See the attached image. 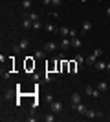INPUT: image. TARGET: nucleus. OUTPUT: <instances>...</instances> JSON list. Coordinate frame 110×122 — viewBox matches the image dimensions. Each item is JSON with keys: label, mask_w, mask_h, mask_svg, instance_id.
Returning a JSON list of instances; mask_svg holds the SVG:
<instances>
[{"label": "nucleus", "mask_w": 110, "mask_h": 122, "mask_svg": "<svg viewBox=\"0 0 110 122\" xmlns=\"http://www.w3.org/2000/svg\"><path fill=\"white\" fill-rule=\"evenodd\" d=\"M70 98H72V106H75V104H79V102H81V95H79L77 91H73Z\"/></svg>", "instance_id": "nucleus-8"}, {"label": "nucleus", "mask_w": 110, "mask_h": 122, "mask_svg": "<svg viewBox=\"0 0 110 122\" xmlns=\"http://www.w3.org/2000/svg\"><path fill=\"white\" fill-rule=\"evenodd\" d=\"M95 62H97V56H95L94 53L86 56V66H92V64H95Z\"/></svg>", "instance_id": "nucleus-10"}, {"label": "nucleus", "mask_w": 110, "mask_h": 122, "mask_svg": "<svg viewBox=\"0 0 110 122\" xmlns=\"http://www.w3.org/2000/svg\"><path fill=\"white\" fill-rule=\"evenodd\" d=\"M106 71H110V62H106Z\"/></svg>", "instance_id": "nucleus-29"}, {"label": "nucleus", "mask_w": 110, "mask_h": 122, "mask_svg": "<svg viewBox=\"0 0 110 122\" xmlns=\"http://www.w3.org/2000/svg\"><path fill=\"white\" fill-rule=\"evenodd\" d=\"M44 29H46L48 33H53V31H55V25H53V24H50V22H48V24H44Z\"/></svg>", "instance_id": "nucleus-19"}, {"label": "nucleus", "mask_w": 110, "mask_h": 122, "mask_svg": "<svg viewBox=\"0 0 110 122\" xmlns=\"http://www.w3.org/2000/svg\"><path fill=\"white\" fill-rule=\"evenodd\" d=\"M72 109H73V111H77L79 115H84V113L88 111V107L84 106L83 102H79V104H75V106H72Z\"/></svg>", "instance_id": "nucleus-1"}, {"label": "nucleus", "mask_w": 110, "mask_h": 122, "mask_svg": "<svg viewBox=\"0 0 110 122\" xmlns=\"http://www.w3.org/2000/svg\"><path fill=\"white\" fill-rule=\"evenodd\" d=\"M95 87H97V89H99L101 93H106V91H108V84H106L105 80H101V82H97V86H95Z\"/></svg>", "instance_id": "nucleus-7"}, {"label": "nucleus", "mask_w": 110, "mask_h": 122, "mask_svg": "<svg viewBox=\"0 0 110 122\" xmlns=\"http://www.w3.org/2000/svg\"><path fill=\"white\" fill-rule=\"evenodd\" d=\"M52 5H57V7L63 5V0H52Z\"/></svg>", "instance_id": "nucleus-25"}, {"label": "nucleus", "mask_w": 110, "mask_h": 122, "mask_svg": "<svg viewBox=\"0 0 110 122\" xmlns=\"http://www.w3.org/2000/svg\"><path fill=\"white\" fill-rule=\"evenodd\" d=\"M22 25H24V29H31L33 27V22L28 18V16H24V20H22Z\"/></svg>", "instance_id": "nucleus-11"}, {"label": "nucleus", "mask_w": 110, "mask_h": 122, "mask_svg": "<svg viewBox=\"0 0 110 122\" xmlns=\"http://www.w3.org/2000/svg\"><path fill=\"white\" fill-rule=\"evenodd\" d=\"M97 2H101V0H97Z\"/></svg>", "instance_id": "nucleus-32"}, {"label": "nucleus", "mask_w": 110, "mask_h": 122, "mask_svg": "<svg viewBox=\"0 0 110 122\" xmlns=\"http://www.w3.org/2000/svg\"><path fill=\"white\" fill-rule=\"evenodd\" d=\"M75 36H77V31H75V29H70V38H75Z\"/></svg>", "instance_id": "nucleus-26"}, {"label": "nucleus", "mask_w": 110, "mask_h": 122, "mask_svg": "<svg viewBox=\"0 0 110 122\" xmlns=\"http://www.w3.org/2000/svg\"><path fill=\"white\" fill-rule=\"evenodd\" d=\"M84 117L90 118V120H92V118H97V111H94V109H88V111L84 113Z\"/></svg>", "instance_id": "nucleus-12"}, {"label": "nucleus", "mask_w": 110, "mask_h": 122, "mask_svg": "<svg viewBox=\"0 0 110 122\" xmlns=\"http://www.w3.org/2000/svg\"><path fill=\"white\" fill-rule=\"evenodd\" d=\"M90 29H92V22H90V20H84L83 25H81V33L84 35V33H88Z\"/></svg>", "instance_id": "nucleus-5"}, {"label": "nucleus", "mask_w": 110, "mask_h": 122, "mask_svg": "<svg viewBox=\"0 0 110 122\" xmlns=\"http://www.w3.org/2000/svg\"><path fill=\"white\" fill-rule=\"evenodd\" d=\"M55 49H57V44H55V42H46V44H44V51H46V53H53Z\"/></svg>", "instance_id": "nucleus-4"}, {"label": "nucleus", "mask_w": 110, "mask_h": 122, "mask_svg": "<svg viewBox=\"0 0 110 122\" xmlns=\"http://www.w3.org/2000/svg\"><path fill=\"white\" fill-rule=\"evenodd\" d=\"M103 53H105V51L101 49V47H95V49H94V55L97 56V58H99V56H103Z\"/></svg>", "instance_id": "nucleus-20"}, {"label": "nucleus", "mask_w": 110, "mask_h": 122, "mask_svg": "<svg viewBox=\"0 0 110 122\" xmlns=\"http://www.w3.org/2000/svg\"><path fill=\"white\" fill-rule=\"evenodd\" d=\"M29 7H31V0H22V9L29 11Z\"/></svg>", "instance_id": "nucleus-18"}, {"label": "nucleus", "mask_w": 110, "mask_h": 122, "mask_svg": "<svg viewBox=\"0 0 110 122\" xmlns=\"http://www.w3.org/2000/svg\"><path fill=\"white\" fill-rule=\"evenodd\" d=\"M59 33H61V36H70V27L63 25V27H59Z\"/></svg>", "instance_id": "nucleus-13"}, {"label": "nucleus", "mask_w": 110, "mask_h": 122, "mask_svg": "<svg viewBox=\"0 0 110 122\" xmlns=\"http://www.w3.org/2000/svg\"><path fill=\"white\" fill-rule=\"evenodd\" d=\"M44 78H46V80H48V82H52V80H53V76H52V75H50V73H46V75H44Z\"/></svg>", "instance_id": "nucleus-27"}, {"label": "nucleus", "mask_w": 110, "mask_h": 122, "mask_svg": "<svg viewBox=\"0 0 110 122\" xmlns=\"http://www.w3.org/2000/svg\"><path fill=\"white\" fill-rule=\"evenodd\" d=\"M61 111H63V102H55L53 100L52 102V113L57 115V113H61Z\"/></svg>", "instance_id": "nucleus-3"}, {"label": "nucleus", "mask_w": 110, "mask_h": 122, "mask_svg": "<svg viewBox=\"0 0 110 122\" xmlns=\"http://www.w3.org/2000/svg\"><path fill=\"white\" fill-rule=\"evenodd\" d=\"M75 62H77V64H79L81 67H83V66H86V56H83L81 53H77V55H75Z\"/></svg>", "instance_id": "nucleus-6"}, {"label": "nucleus", "mask_w": 110, "mask_h": 122, "mask_svg": "<svg viewBox=\"0 0 110 122\" xmlns=\"http://www.w3.org/2000/svg\"><path fill=\"white\" fill-rule=\"evenodd\" d=\"M35 58H46V51L44 49H37L35 51Z\"/></svg>", "instance_id": "nucleus-16"}, {"label": "nucleus", "mask_w": 110, "mask_h": 122, "mask_svg": "<svg viewBox=\"0 0 110 122\" xmlns=\"http://www.w3.org/2000/svg\"><path fill=\"white\" fill-rule=\"evenodd\" d=\"M106 16H110V7H106Z\"/></svg>", "instance_id": "nucleus-30"}, {"label": "nucleus", "mask_w": 110, "mask_h": 122, "mask_svg": "<svg viewBox=\"0 0 110 122\" xmlns=\"http://www.w3.org/2000/svg\"><path fill=\"white\" fill-rule=\"evenodd\" d=\"M59 46L63 47V51L70 49V47H72V38H70V36H63V42H61Z\"/></svg>", "instance_id": "nucleus-2"}, {"label": "nucleus", "mask_w": 110, "mask_h": 122, "mask_svg": "<svg viewBox=\"0 0 110 122\" xmlns=\"http://www.w3.org/2000/svg\"><path fill=\"white\" fill-rule=\"evenodd\" d=\"M41 27H42V22H41V20L33 22V29H41Z\"/></svg>", "instance_id": "nucleus-23"}, {"label": "nucleus", "mask_w": 110, "mask_h": 122, "mask_svg": "<svg viewBox=\"0 0 110 122\" xmlns=\"http://www.w3.org/2000/svg\"><path fill=\"white\" fill-rule=\"evenodd\" d=\"M99 95H101V91L97 89V87H95V89H94V93H92V97H94V98H97Z\"/></svg>", "instance_id": "nucleus-24"}, {"label": "nucleus", "mask_w": 110, "mask_h": 122, "mask_svg": "<svg viewBox=\"0 0 110 122\" xmlns=\"http://www.w3.org/2000/svg\"><path fill=\"white\" fill-rule=\"evenodd\" d=\"M83 46V44H81V38H79V36H75V38H72V47H75V49H79V47Z\"/></svg>", "instance_id": "nucleus-14"}, {"label": "nucleus", "mask_w": 110, "mask_h": 122, "mask_svg": "<svg viewBox=\"0 0 110 122\" xmlns=\"http://www.w3.org/2000/svg\"><path fill=\"white\" fill-rule=\"evenodd\" d=\"M42 120H44V122H53V120H55V113H50V115H44V117H42Z\"/></svg>", "instance_id": "nucleus-17"}, {"label": "nucleus", "mask_w": 110, "mask_h": 122, "mask_svg": "<svg viewBox=\"0 0 110 122\" xmlns=\"http://www.w3.org/2000/svg\"><path fill=\"white\" fill-rule=\"evenodd\" d=\"M0 75H2V78H9V76H11V73H9V71H4V67H2Z\"/></svg>", "instance_id": "nucleus-22"}, {"label": "nucleus", "mask_w": 110, "mask_h": 122, "mask_svg": "<svg viewBox=\"0 0 110 122\" xmlns=\"http://www.w3.org/2000/svg\"><path fill=\"white\" fill-rule=\"evenodd\" d=\"M18 46H20V49H28V47H29V42H28V38H20Z\"/></svg>", "instance_id": "nucleus-15"}, {"label": "nucleus", "mask_w": 110, "mask_h": 122, "mask_svg": "<svg viewBox=\"0 0 110 122\" xmlns=\"http://www.w3.org/2000/svg\"><path fill=\"white\" fill-rule=\"evenodd\" d=\"M94 67L97 69V71H103V69H106V62H103V60H97L94 64Z\"/></svg>", "instance_id": "nucleus-9"}, {"label": "nucleus", "mask_w": 110, "mask_h": 122, "mask_svg": "<svg viewBox=\"0 0 110 122\" xmlns=\"http://www.w3.org/2000/svg\"><path fill=\"white\" fill-rule=\"evenodd\" d=\"M41 2H42L44 5H50V4H52V0H41Z\"/></svg>", "instance_id": "nucleus-28"}, {"label": "nucleus", "mask_w": 110, "mask_h": 122, "mask_svg": "<svg viewBox=\"0 0 110 122\" xmlns=\"http://www.w3.org/2000/svg\"><path fill=\"white\" fill-rule=\"evenodd\" d=\"M79 2H83V4H86V2H88V0H79Z\"/></svg>", "instance_id": "nucleus-31"}, {"label": "nucleus", "mask_w": 110, "mask_h": 122, "mask_svg": "<svg viewBox=\"0 0 110 122\" xmlns=\"http://www.w3.org/2000/svg\"><path fill=\"white\" fill-rule=\"evenodd\" d=\"M84 93L92 97V93H94V87H92V86H86V87H84Z\"/></svg>", "instance_id": "nucleus-21"}]
</instances>
